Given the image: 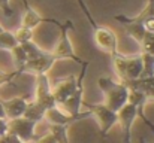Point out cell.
<instances>
[{
	"mask_svg": "<svg viewBox=\"0 0 154 143\" xmlns=\"http://www.w3.org/2000/svg\"><path fill=\"white\" fill-rule=\"evenodd\" d=\"M35 101L45 112L57 107L51 85H50V79H48L47 75H36V100Z\"/></svg>",
	"mask_w": 154,
	"mask_h": 143,
	"instance_id": "6",
	"label": "cell"
},
{
	"mask_svg": "<svg viewBox=\"0 0 154 143\" xmlns=\"http://www.w3.org/2000/svg\"><path fill=\"white\" fill-rule=\"evenodd\" d=\"M23 48H24V51H26L29 60H35V58H39V57H42L44 54H47L45 51H42L41 48L38 46L33 40H30V42H27V43H23Z\"/></svg>",
	"mask_w": 154,
	"mask_h": 143,
	"instance_id": "21",
	"label": "cell"
},
{
	"mask_svg": "<svg viewBox=\"0 0 154 143\" xmlns=\"http://www.w3.org/2000/svg\"><path fill=\"white\" fill-rule=\"evenodd\" d=\"M54 64H55V58L51 55V52H47L39 58L29 60L26 63L24 69H23V73L24 72H33L35 75H47V72L51 70Z\"/></svg>",
	"mask_w": 154,
	"mask_h": 143,
	"instance_id": "10",
	"label": "cell"
},
{
	"mask_svg": "<svg viewBox=\"0 0 154 143\" xmlns=\"http://www.w3.org/2000/svg\"><path fill=\"white\" fill-rule=\"evenodd\" d=\"M0 9H2V12L8 18H12L14 16V9L11 7V1L9 0H0Z\"/></svg>",
	"mask_w": 154,
	"mask_h": 143,
	"instance_id": "27",
	"label": "cell"
},
{
	"mask_svg": "<svg viewBox=\"0 0 154 143\" xmlns=\"http://www.w3.org/2000/svg\"><path fill=\"white\" fill-rule=\"evenodd\" d=\"M18 45L17 39H15V34L8 31V30H3L0 33V49H8L11 51L12 48H15Z\"/></svg>",
	"mask_w": 154,
	"mask_h": 143,
	"instance_id": "20",
	"label": "cell"
},
{
	"mask_svg": "<svg viewBox=\"0 0 154 143\" xmlns=\"http://www.w3.org/2000/svg\"><path fill=\"white\" fill-rule=\"evenodd\" d=\"M142 75L141 78H151L154 76V55L142 52Z\"/></svg>",
	"mask_w": 154,
	"mask_h": 143,
	"instance_id": "19",
	"label": "cell"
},
{
	"mask_svg": "<svg viewBox=\"0 0 154 143\" xmlns=\"http://www.w3.org/2000/svg\"><path fill=\"white\" fill-rule=\"evenodd\" d=\"M27 97H14L11 100L2 101L3 109H5V115L6 119H17V118H23L26 107H27Z\"/></svg>",
	"mask_w": 154,
	"mask_h": 143,
	"instance_id": "13",
	"label": "cell"
},
{
	"mask_svg": "<svg viewBox=\"0 0 154 143\" xmlns=\"http://www.w3.org/2000/svg\"><path fill=\"white\" fill-rule=\"evenodd\" d=\"M121 25L127 30V33L130 34V37L135 42H138V43L142 42V39H144V36L147 33L144 24H139V22H126V24H121Z\"/></svg>",
	"mask_w": 154,
	"mask_h": 143,
	"instance_id": "17",
	"label": "cell"
},
{
	"mask_svg": "<svg viewBox=\"0 0 154 143\" xmlns=\"http://www.w3.org/2000/svg\"><path fill=\"white\" fill-rule=\"evenodd\" d=\"M94 42H96V45L100 48L102 51L108 52L109 55L117 52V48H118L117 34L111 28H108V27L99 25L94 30Z\"/></svg>",
	"mask_w": 154,
	"mask_h": 143,
	"instance_id": "9",
	"label": "cell"
},
{
	"mask_svg": "<svg viewBox=\"0 0 154 143\" xmlns=\"http://www.w3.org/2000/svg\"><path fill=\"white\" fill-rule=\"evenodd\" d=\"M0 119H6V115H5V109H3L2 100H0Z\"/></svg>",
	"mask_w": 154,
	"mask_h": 143,
	"instance_id": "32",
	"label": "cell"
},
{
	"mask_svg": "<svg viewBox=\"0 0 154 143\" xmlns=\"http://www.w3.org/2000/svg\"><path fill=\"white\" fill-rule=\"evenodd\" d=\"M76 1H78V4H79V7H81V10L84 12V15H85V18H87V19H88V22L91 24V27H93V28L96 30V28L99 27V24H97V22L94 21V18H93V15L90 13V10H88V7L85 6V3H84V0H76Z\"/></svg>",
	"mask_w": 154,
	"mask_h": 143,
	"instance_id": "26",
	"label": "cell"
},
{
	"mask_svg": "<svg viewBox=\"0 0 154 143\" xmlns=\"http://www.w3.org/2000/svg\"><path fill=\"white\" fill-rule=\"evenodd\" d=\"M0 143H24V142H21L18 137H15L14 134H11V133H8L5 137H2L0 139Z\"/></svg>",
	"mask_w": 154,
	"mask_h": 143,
	"instance_id": "28",
	"label": "cell"
},
{
	"mask_svg": "<svg viewBox=\"0 0 154 143\" xmlns=\"http://www.w3.org/2000/svg\"><path fill=\"white\" fill-rule=\"evenodd\" d=\"M50 133L55 137L57 143H69V139H67V127L64 125H51L50 127Z\"/></svg>",
	"mask_w": 154,
	"mask_h": 143,
	"instance_id": "22",
	"label": "cell"
},
{
	"mask_svg": "<svg viewBox=\"0 0 154 143\" xmlns=\"http://www.w3.org/2000/svg\"><path fill=\"white\" fill-rule=\"evenodd\" d=\"M141 45H142V51L144 52H147L150 55H154V33H148L147 31L144 39H142V42H141Z\"/></svg>",
	"mask_w": 154,
	"mask_h": 143,
	"instance_id": "24",
	"label": "cell"
},
{
	"mask_svg": "<svg viewBox=\"0 0 154 143\" xmlns=\"http://www.w3.org/2000/svg\"><path fill=\"white\" fill-rule=\"evenodd\" d=\"M11 52H12V57H14V60H15L17 70H20V72L23 73V69H24L26 63L29 61V57H27V54H26L23 45H17L15 48L11 49Z\"/></svg>",
	"mask_w": 154,
	"mask_h": 143,
	"instance_id": "18",
	"label": "cell"
},
{
	"mask_svg": "<svg viewBox=\"0 0 154 143\" xmlns=\"http://www.w3.org/2000/svg\"><path fill=\"white\" fill-rule=\"evenodd\" d=\"M97 87L105 94V106L114 112H118L126 103L129 97V88L123 82H117L111 78H99Z\"/></svg>",
	"mask_w": 154,
	"mask_h": 143,
	"instance_id": "1",
	"label": "cell"
},
{
	"mask_svg": "<svg viewBox=\"0 0 154 143\" xmlns=\"http://www.w3.org/2000/svg\"><path fill=\"white\" fill-rule=\"evenodd\" d=\"M88 115H91V112H85L79 116H70L67 115L64 110H61L58 106L54 107V109H50L45 112V119H48L51 122V125H64V127H69V124H72L73 121L76 119H81V118H87Z\"/></svg>",
	"mask_w": 154,
	"mask_h": 143,
	"instance_id": "12",
	"label": "cell"
},
{
	"mask_svg": "<svg viewBox=\"0 0 154 143\" xmlns=\"http://www.w3.org/2000/svg\"><path fill=\"white\" fill-rule=\"evenodd\" d=\"M38 143H57V140H55V137L52 136L51 133H48V134H45L44 137L38 139Z\"/></svg>",
	"mask_w": 154,
	"mask_h": 143,
	"instance_id": "29",
	"label": "cell"
},
{
	"mask_svg": "<svg viewBox=\"0 0 154 143\" xmlns=\"http://www.w3.org/2000/svg\"><path fill=\"white\" fill-rule=\"evenodd\" d=\"M129 90H138L144 93L147 97V101H154V76L151 78H139L135 81L123 82Z\"/></svg>",
	"mask_w": 154,
	"mask_h": 143,
	"instance_id": "15",
	"label": "cell"
},
{
	"mask_svg": "<svg viewBox=\"0 0 154 143\" xmlns=\"http://www.w3.org/2000/svg\"><path fill=\"white\" fill-rule=\"evenodd\" d=\"M8 134V119H0V139Z\"/></svg>",
	"mask_w": 154,
	"mask_h": 143,
	"instance_id": "30",
	"label": "cell"
},
{
	"mask_svg": "<svg viewBox=\"0 0 154 143\" xmlns=\"http://www.w3.org/2000/svg\"><path fill=\"white\" fill-rule=\"evenodd\" d=\"M60 28V39L57 42V45L54 48V51L51 52V55L55 58V61H60V60H73L75 63H78L79 66H82L85 61L81 60L72 46V42H70V37H69V30H75V25L70 19H66L63 24L58 25Z\"/></svg>",
	"mask_w": 154,
	"mask_h": 143,
	"instance_id": "3",
	"label": "cell"
},
{
	"mask_svg": "<svg viewBox=\"0 0 154 143\" xmlns=\"http://www.w3.org/2000/svg\"><path fill=\"white\" fill-rule=\"evenodd\" d=\"M82 95H84V85L81 84V85L78 87V90L70 95L69 98H66L58 107H63L61 110H64V112H66L67 115H70V116H79V115H82V113H81V106H82V103H84Z\"/></svg>",
	"mask_w": 154,
	"mask_h": 143,
	"instance_id": "14",
	"label": "cell"
},
{
	"mask_svg": "<svg viewBox=\"0 0 154 143\" xmlns=\"http://www.w3.org/2000/svg\"><path fill=\"white\" fill-rule=\"evenodd\" d=\"M138 115H139L138 107H135L130 103H126L117 112L118 122L123 130V143H132V125H133L135 119L138 118Z\"/></svg>",
	"mask_w": 154,
	"mask_h": 143,
	"instance_id": "8",
	"label": "cell"
},
{
	"mask_svg": "<svg viewBox=\"0 0 154 143\" xmlns=\"http://www.w3.org/2000/svg\"><path fill=\"white\" fill-rule=\"evenodd\" d=\"M114 69L121 79V82L127 81H135L139 79L142 75V57L135 55V57H124L118 52L111 55Z\"/></svg>",
	"mask_w": 154,
	"mask_h": 143,
	"instance_id": "2",
	"label": "cell"
},
{
	"mask_svg": "<svg viewBox=\"0 0 154 143\" xmlns=\"http://www.w3.org/2000/svg\"><path fill=\"white\" fill-rule=\"evenodd\" d=\"M21 72L20 70H15V72H2L0 70V87L5 85V84H11L17 76H20Z\"/></svg>",
	"mask_w": 154,
	"mask_h": 143,
	"instance_id": "25",
	"label": "cell"
},
{
	"mask_svg": "<svg viewBox=\"0 0 154 143\" xmlns=\"http://www.w3.org/2000/svg\"><path fill=\"white\" fill-rule=\"evenodd\" d=\"M144 27H145V30H147L148 33H154V16L148 18V19L144 22Z\"/></svg>",
	"mask_w": 154,
	"mask_h": 143,
	"instance_id": "31",
	"label": "cell"
},
{
	"mask_svg": "<svg viewBox=\"0 0 154 143\" xmlns=\"http://www.w3.org/2000/svg\"><path fill=\"white\" fill-rule=\"evenodd\" d=\"M15 39L18 42V45H23V43H27L33 39V30L30 28H26V27H20L15 33Z\"/></svg>",
	"mask_w": 154,
	"mask_h": 143,
	"instance_id": "23",
	"label": "cell"
},
{
	"mask_svg": "<svg viewBox=\"0 0 154 143\" xmlns=\"http://www.w3.org/2000/svg\"><path fill=\"white\" fill-rule=\"evenodd\" d=\"M88 66H90V63H88V61H85V63L82 64V70H81L79 78H76V76H73V75H72V76L64 78L63 81H60V82H58V85H57V87H55V90L52 91L57 106H60L66 98H69L70 95L78 90V87L82 84V81H84V78H85V72H87V67H88Z\"/></svg>",
	"mask_w": 154,
	"mask_h": 143,
	"instance_id": "4",
	"label": "cell"
},
{
	"mask_svg": "<svg viewBox=\"0 0 154 143\" xmlns=\"http://www.w3.org/2000/svg\"><path fill=\"white\" fill-rule=\"evenodd\" d=\"M23 3H24L26 12H24L23 19H21V27H26V28L33 30L35 27H38V25H39V24H42V22H51V24H55L57 27L61 24L58 19H54V18H44V16H41L35 9H32V7L29 6L27 0H24Z\"/></svg>",
	"mask_w": 154,
	"mask_h": 143,
	"instance_id": "11",
	"label": "cell"
},
{
	"mask_svg": "<svg viewBox=\"0 0 154 143\" xmlns=\"http://www.w3.org/2000/svg\"><path fill=\"white\" fill-rule=\"evenodd\" d=\"M23 118H26V119H29V121L38 124V122H41V121L45 118V110H44L36 101H29Z\"/></svg>",
	"mask_w": 154,
	"mask_h": 143,
	"instance_id": "16",
	"label": "cell"
},
{
	"mask_svg": "<svg viewBox=\"0 0 154 143\" xmlns=\"http://www.w3.org/2000/svg\"><path fill=\"white\" fill-rule=\"evenodd\" d=\"M35 128L36 124L26 118L8 119V133L14 134L24 143H29L35 139Z\"/></svg>",
	"mask_w": 154,
	"mask_h": 143,
	"instance_id": "7",
	"label": "cell"
},
{
	"mask_svg": "<svg viewBox=\"0 0 154 143\" xmlns=\"http://www.w3.org/2000/svg\"><path fill=\"white\" fill-rule=\"evenodd\" d=\"M3 30H5V28H3V27H2V25H0V33H2V31H3Z\"/></svg>",
	"mask_w": 154,
	"mask_h": 143,
	"instance_id": "33",
	"label": "cell"
},
{
	"mask_svg": "<svg viewBox=\"0 0 154 143\" xmlns=\"http://www.w3.org/2000/svg\"><path fill=\"white\" fill-rule=\"evenodd\" d=\"M84 106L88 107V110L97 118L99 125H100V133L103 137H106L109 134V131L112 130V127L118 122V116L117 112L111 110L109 107H106L103 103L99 104H88V103H82Z\"/></svg>",
	"mask_w": 154,
	"mask_h": 143,
	"instance_id": "5",
	"label": "cell"
}]
</instances>
